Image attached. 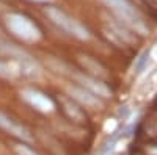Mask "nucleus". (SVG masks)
<instances>
[{"label":"nucleus","mask_w":157,"mask_h":155,"mask_svg":"<svg viewBox=\"0 0 157 155\" xmlns=\"http://www.w3.org/2000/svg\"><path fill=\"white\" fill-rule=\"evenodd\" d=\"M47 14H49V17L52 20L58 25V27H61L66 33L72 35L74 38H77V39H88V38H90L88 30L83 27L82 24H78L75 19L68 16L66 13H63V11H60L57 8H50L47 11Z\"/></svg>","instance_id":"nucleus-1"},{"label":"nucleus","mask_w":157,"mask_h":155,"mask_svg":"<svg viewBox=\"0 0 157 155\" xmlns=\"http://www.w3.org/2000/svg\"><path fill=\"white\" fill-rule=\"evenodd\" d=\"M104 2H105L107 5H110L112 8H115L116 11H120L121 16H124V19H126L130 25H134V27L143 30L140 19L137 17L135 11L132 9V6H130V5L126 2V0H104Z\"/></svg>","instance_id":"nucleus-2"},{"label":"nucleus","mask_w":157,"mask_h":155,"mask_svg":"<svg viewBox=\"0 0 157 155\" xmlns=\"http://www.w3.org/2000/svg\"><path fill=\"white\" fill-rule=\"evenodd\" d=\"M75 79L80 82L85 88H88L93 94H98V96H102V97H109L112 94L110 89L104 83H101L99 80H96V79H91V77H88V75H77Z\"/></svg>","instance_id":"nucleus-3"},{"label":"nucleus","mask_w":157,"mask_h":155,"mask_svg":"<svg viewBox=\"0 0 157 155\" xmlns=\"http://www.w3.org/2000/svg\"><path fill=\"white\" fill-rule=\"evenodd\" d=\"M69 91V96L75 100H78L80 103H83V105H88V107H99L101 102L98 100L96 96H93V93L91 91H85L83 88H77V86H71L68 88Z\"/></svg>","instance_id":"nucleus-4"},{"label":"nucleus","mask_w":157,"mask_h":155,"mask_svg":"<svg viewBox=\"0 0 157 155\" xmlns=\"http://www.w3.org/2000/svg\"><path fill=\"white\" fill-rule=\"evenodd\" d=\"M25 99H27L32 105H35L41 111H52L54 110V102H52L47 96L38 93V91H25Z\"/></svg>","instance_id":"nucleus-5"},{"label":"nucleus","mask_w":157,"mask_h":155,"mask_svg":"<svg viewBox=\"0 0 157 155\" xmlns=\"http://www.w3.org/2000/svg\"><path fill=\"white\" fill-rule=\"evenodd\" d=\"M80 63L83 64V68L86 71H91L94 75H98V77H107L105 69H104L99 63H96L94 60H91L90 57H80Z\"/></svg>","instance_id":"nucleus-6"},{"label":"nucleus","mask_w":157,"mask_h":155,"mask_svg":"<svg viewBox=\"0 0 157 155\" xmlns=\"http://www.w3.org/2000/svg\"><path fill=\"white\" fill-rule=\"evenodd\" d=\"M64 107H66L69 116L72 118V121H77V122H82L85 121V114L82 113L80 108H77L75 105H72V103H68V102H64Z\"/></svg>","instance_id":"nucleus-7"}]
</instances>
